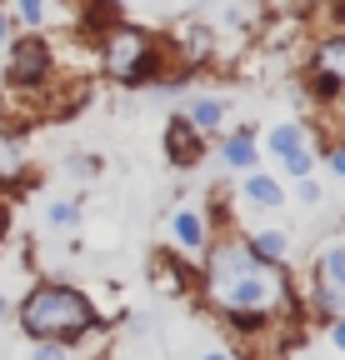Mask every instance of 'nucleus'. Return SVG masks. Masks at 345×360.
<instances>
[{"instance_id":"nucleus-1","label":"nucleus","mask_w":345,"mask_h":360,"mask_svg":"<svg viewBox=\"0 0 345 360\" xmlns=\"http://www.w3.org/2000/svg\"><path fill=\"white\" fill-rule=\"evenodd\" d=\"M205 295L221 305L230 321H271L290 310V281L285 265L261 260L250 240H221L205 255Z\"/></svg>"},{"instance_id":"nucleus-2","label":"nucleus","mask_w":345,"mask_h":360,"mask_svg":"<svg viewBox=\"0 0 345 360\" xmlns=\"http://www.w3.org/2000/svg\"><path fill=\"white\" fill-rule=\"evenodd\" d=\"M20 326L35 340H80L85 330H96V305L85 300L75 285H35L20 300Z\"/></svg>"},{"instance_id":"nucleus-3","label":"nucleus","mask_w":345,"mask_h":360,"mask_svg":"<svg viewBox=\"0 0 345 360\" xmlns=\"http://www.w3.org/2000/svg\"><path fill=\"white\" fill-rule=\"evenodd\" d=\"M105 70L120 80V85H141L160 70V56H155V45L145 30H131V25H120L105 35Z\"/></svg>"},{"instance_id":"nucleus-4","label":"nucleus","mask_w":345,"mask_h":360,"mask_svg":"<svg viewBox=\"0 0 345 360\" xmlns=\"http://www.w3.org/2000/svg\"><path fill=\"white\" fill-rule=\"evenodd\" d=\"M311 85L315 96H345V35H330L315 45V60H311Z\"/></svg>"},{"instance_id":"nucleus-5","label":"nucleus","mask_w":345,"mask_h":360,"mask_svg":"<svg viewBox=\"0 0 345 360\" xmlns=\"http://www.w3.org/2000/svg\"><path fill=\"white\" fill-rule=\"evenodd\" d=\"M46 70H51V45L46 40H20L15 56H11V85L30 90V85H46Z\"/></svg>"},{"instance_id":"nucleus-6","label":"nucleus","mask_w":345,"mask_h":360,"mask_svg":"<svg viewBox=\"0 0 345 360\" xmlns=\"http://www.w3.org/2000/svg\"><path fill=\"white\" fill-rule=\"evenodd\" d=\"M200 146H205V135H200L185 115H176V120L165 125V155H170V165L190 170V165L200 160Z\"/></svg>"},{"instance_id":"nucleus-7","label":"nucleus","mask_w":345,"mask_h":360,"mask_svg":"<svg viewBox=\"0 0 345 360\" xmlns=\"http://www.w3.org/2000/svg\"><path fill=\"white\" fill-rule=\"evenodd\" d=\"M240 195H245L250 205H261V210H275V205H285V191L275 186L271 175H245V186H240Z\"/></svg>"},{"instance_id":"nucleus-8","label":"nucleus","mask_w":345,"mask_h":360,"mask_svg":"<svg viewBox=\"0 0 345 360\" xmlns=\"http://www.w3.org/2000/svg\"><path fill=\"white\" fill-rule=\"evenodd\" d=\"M170 231H176V240L185 245V250H205V220L190 210V205H181L176 210V220H170Z\"/></svg>"},{"instance_id":"nucleus-9","label":"nucleus","mask_w":345,"mask_h":360,"mask_svg":"<svg viewBox=\"0 0 345 360\" xmlns=\"http://www.w3.org/2000/svg\"><path fill=\"white\" fill-rule=\"evenodd\" d=\"M315 281L330 285V290L345 300V245H335V250H325V255L315 260Z\"/></svg>"},{"instance_id":"nucleus-10","label":"nucleus","mask_w":345,"mask_h":360,"mask_svg":"<svg viewBox=\"0 0 345 360\" xmlns=\"http://www.w3.org/2000/svg\"><path fill=\"white\" fill-rule=\"evenodd\" d=\"M221 160H226V165H235V170L255 165V135H250V130H235L230 141L221 146Z\"/></svg>"},{"instance_id":"nucleus-11","label":"nucleus","mask_w":345,"mask_h":360,"mask_svg":"<svg viewBox=\"0 0 345 360\" xmlns=\"http://www.w3.org/2000/svg\"><path fill=\"white\" fill-rule=\"evenodd\" d=\"M221 115H226V105L221 101H210V96H200V101H190V110H185V120L200 130V135H210L215 125H221Z\"/></svg>"},{"instance_id":"nucleus-12","label":"nucleus","mask_w":345,"mask_h":360,"mask_svg":"<svg viewBox=\"0 0 345 360\" xmlns=\"http://www.w3.org/2000/svg\"><path fill=\"white\" fill-rule=\"evenodd\" d=\"M150 276H155V285L170 290V295H181V290H185V270L170 260V255H155V260H150Z\"/></svg>"},{"instance_id":"nucleus-13","label":"nucleus","mask_w":345,"mask_h":360,"mask_svg":"<svg viewBox=\"0 0 345 360\" xmlns=\"http://www.w3.org/2000/svg\"><path fill=\"white\" fill-rule=\"evenodd\" d=\"M250 250L261 255V260H275V265H285V260H290V240H285L280 231H266V236H255V240H250Z\"/></svg>"},{"instance_id":"nucleus-14","label":"nucleus","mask_w":345,"mask_h":360,"mask_svg":"<svg viewBox=\"0 0 345 360\" xmlns=\"http://www.w3.org/2000/svg\"><path fill=\"white\" fill-rule=\"evenodd\" d=\"M20 175V135H6L0 130V180Z\"/></svg>"},{"instance_id":"nucleus-15","label":"nucleus","mask_w":345,"mask_h":360,"mask_svg":"<svg viewBox=\"0 0 345 360\" xmlns=\"http://www.w3.org/2000/svg\"><path fill=\"white\" fill-rule=\"evenodd\" d=\"M295 146H306V130H300V125H275V130H271V150H275V155H285V150H295Z\"/></svg>"},{"instance_id":"nucleus-16","label":"nucleus","mask_w":345,"mask_h":360,"mask_svg":"<svg viewBox=\"0 0 345 360\" xmlns=\"http://www.w3.org/2000/svg\"><path fill=\"white\" fill-rule=\"evenodd\" d=\"M280 160H285V175H295V180H306V175H311V165H315L306 146H295V150H285Z\"/></svg>"},{"instance_id":"nucleus-17","label":"nucleus","mask_w":345,"mask_h":360,"mask_svg":"<svg viewBox=\"0 0 345 360\" xmlns=\"http://www.w3.org/2000/svg\"><path fill=\"white\" fill-rule=\"evenodd\" d=\"M46 220L65 231V225H75V220H80V205H75V200H56V205L46 210Z\"/></svg>"},{"instance_id":"nucleus-18","label":"nucleus","mask_w":345,"mask_h":360,"mask_svg":"<svg viewBox=\"0 0 345 360\" xmlns=\"http://www.w3.org/2000/svg\"><path fill=\"white\" fill-rule=\"evenodd\" d=\"M15 15L25 25H40V20H46V0H15Z\"/></svg>"},{"instance_id":"nucleus-19","label":"nucleus","mask_w":345,"mask_h":360,"mask_svg":"<svg viewBox=\"0 0 345 360\" xmlns=\"http://www.w3.org/2000/svg\"><path fill=\"white\" fill-rule=\"evenodd\" d=\"M30 360H70V355H65V345H60V340H35Z\"/></svg>"},{"instance_id":"nucleus-20","label":"nucleus","mask_w":345,"mask_h":360,"mask_svg":"<svg viewBox=\"0 0 345 360\" xmlns=\"http://www.w3.org/2000/svg\"><path fill=\"white\" fill-rule=\"evenodd\" d=\"M330 340H335V350H345V315H335V321H330Z\"/></svg>"},{"instance_id":"nucleus-21","label":"nucleus","mask_w":345,"mask_h":360,"mask_svg":"<svg viewBox=\"0 0 345 360\" xmlns=\"http://www.w3.org/2000/svg\"><path fill=\"white\" fill-rule=\"evenodd\" d=\"M330 170H335V175H345V146H335V150H330Z\"/></svg>"},{"instance_id":"nucleus-22","label":"nucleus","mask_w":345,"mask_h":360,"mask_svg":"<svg viewBox=\"0 0 345 360\" xmlns=\"http://www.w3.org/2000/svg\"><path fill=\"white\" fill-rule=\"evenodd\" d=\"M300 200H311V205H315V200H320V191H315V186H311V175H306V180H300Z\"/></svg>"},{"instance_id":"nucleus-23","label":"nucleus","mask_w":345,"mask_h":360,"mask_svg":"<svg viewBox=\"0 0 345 360\" xmlns=\"http://www.w3.org/2000/svg\"><path fill=\"white\" fill-rule=\"evenodd\" d=\"M6 231H11V210L0 205V240H6Z\"/></svg>"},{"instance_id":"nucleus-24","label":"nucleus","mask_w":345,"mask_h":360,"mask_svg":"<svg viewBox=\"0 0 345 360\" xmlns=\"http://www.w3.org/2000/svg\"><path fill=\"white\" fill-rule=\"evenodd\" d=\"M0 45H11V20L0 15Z\"/></svg>"},{"instance_id":"nucleus-25","label":"nucleus","mask_w":345,"mask_h":360,"mask_svg":"<svg viewBox=\"0 0 345 360\" xmlns=\"http://www.w3.org/2000/svg\"><path fill=\"white\" fill-rule=\"evenodd\" d=\"M200 360H230V355H226V350H210V355H200Z\"/></svg>"},{"instance_id":"nucleus-26","label":"nucleus","mask_w":345,"mask_h":360,"mask_svg":"<svg viewBox=\"0 0 345 360\" xmlns=\"http://www.w3.org/2000/svg\"><path fill=\"white\" fill-rule=\"evenodd\" d=\"M0 315H6V300H0Z\"/></svg>"}]
</instances>
